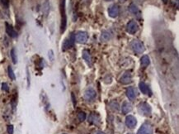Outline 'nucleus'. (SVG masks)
Returning <instances> with one entry per match:
<instances>
[{
	"instance_id": "b1692460",
	"label": "nucleus",
	"mask_w": 179,
	"mask_h": 134,
	"mask_svg": "<svg viewBox=\"0 0 179 134\" xmlns=\"http://www.w3.org/2000/svg\"><path fill=\"white\" fill-rule=\"evenodd\" d=\"M0 5L4 8H8L9 6V0H0Z\"/></svg>"
},
{
	"instance_id": "cd10ccee",
	"label": "nucleus",
	"mask_w": 179,
	"mask_h": 134,
	"mask_svg": "<svg viewBox=\"0 0 179 134\" xmlns=\"http://www.w3.org/2000/svg\"><path fill=\"white\" fill-rule=\"evenodd\" d=\"M94 134H106V133L102 131H97V132H94Z\"/></svg>"
},
{
	"instance_id": "7c9ffc66",
	"label": "nucleus",
	"mask_w": 179,
	"mask_h": 134,
	"mask_svg": "<svg viewBox=\"0 0 179 134\" xmlns=\"http://www.w3.org/2000/svg\"><path fill=\"white\" fill-rule=\"evenodd\" d=\"M162 1H163L164 3H167V2H168V0H162Z\"/></svg>"
},
{
	"instance_id": "4468645a",
	"label": "nucleus",
	"mask_w": 179,
	"mask_h": 134,
	"mask_svg": "<svg viewBox=\"0 0 179 134\" xmlns=\"http://www.w3.org/2000/svg\"><path fill=\"white\" fill-rule=\"evenodd\" d=\"M112 38V32L111 31L108 30H105L102 32L101 37H100V41H108L109 40H111Z\"/></svg>"
},
{
	"instance_id": "9b49d317",
	"label": "nucleus",
	"mask_w": 179,
	"mask_h": 134,
	"mask_svg": "<svg viewBox=\"0 0 179 134\" xmlns=\"http://www.w3.org/2000/svg\"><path fill=\"white\" fill-rule=\"evenodd\" d=\"M137 124V120L132 115L127 116L126 119V125L129 128H134Z\"/></svg>"
},
{
	"instance_id": "6e6552de",
	"label": "nucleus",
	"mask_w": 179,
	"mask_h": 134,
	"mask_svg": "<svg viewBox=\"0 0 179 134\" xmlns=\"http://www.w3.org/2000/svg\"><path fill=\"white\" fill-rule=\"evenodd\" d=\"M96 96H97V93H96V91L93 90V88H88L84 92V100L88 101V102L94 100Z\"/></svg>"
},
{
	"instance_id": "0eeeda50",
	"label": "nucleus",
	"mask_w": 179,
	"mask_h": 134,
	"mask_svg": "<svg viewBox=\"0 0 179 134\" xmlns=\"http://www.w3.org/2000/svg\"><path fill=\"white\" fill-rule=\"evenodd\" d=\"M88 40V34L86 31H78L77 34L75 35V41L78 43H86Z\"/></svg>"
},
{
	"instance_id": "20e7f679",
	"label": "nucleus",
	"mask_w": 179,
	"mask_h": 134,
	"mask_svg": "<svg viewBox=\"0 0 179 134\" xmlns=\"http://www.w3.org/2000/svg\"><path fill=\"white\" fill-rule=\"evenodd\" d=\"M74 42H75V35L74 33H72L68 38H66L63 43V47L62 49L63 51H66L68 49H70L71 47H74Z\"/></svg>"
},
{
	"instance_id": "c85d7f7f",
	"label": "nucleus",
	"mask_w": 179,
	"mask_h": 134,
	"mask_svg": "<svg viewBox=\"0 0 179 134\" xmlns=\"http://www.w3.org/2000/svg\"><path fill=\"white\" fill-rule=\"evenodd\" d=\"M72 98H73V101H74V104L75 105V99H74V94H72Z\"/></svg>"
},
{
	"instance_id": "a878e982",
	"label": "nucleus",
	"mask_w": 179,
	"mask_h": 134,
	"mask_svg": "<svg viewBox=\"0 0 179 134\" xmlns=\"http://www.w3.org/2000/svg\"><path fill=\"white\" fill-rule=\"evenodd\" d=\"M13 126L12 125H8L7 127V131H8V134H13Z\"/></svg>"
},
{
	"instance_id": "39448f33",
	"label": "nucleus",
	"mask_w": 179,
	"mask_h": 134,
	"mask_svg": "<svg viewBox=\"0 0 179 134\" xmlns=\"http://www.w3.org/2000/svg\"><path fill=\"white\" fill-rule=\"evenodd\" d=\"M126 31L130 34H135L137 31H139V25L135 20H131L127 23L126 25Z\"/></svg>"
},
{
	"instance_id": "1a4fd4ad",
	"label": "nucleus",
	"mask_w": 179,
	"mask_h": 134,
	"mask_svg": "<svg viewBox=\"0 0 179 134\" xmlns=\"http://www.w3.org/2000/svg\"><path fill=\"white\" fill-rule=\"evenodd\" d=\"M120 82L123 84H128L132 82V74L131 72L127 70L123 74V75L121 76V78L120 79Z\"/></svg>"
},
{
	"instance_id": "f03ea898",
	"label": "nucleus",
	"mask_w": 179,
	"mask_h": 134,
	"mask_svg": "<svg viewBox=\"0 0 179 134\" xmlns=\"http://www.w3.org/2000/svg\"><path fill=\"white\" fill-rule=\"evenodd\" d=\"M138 112L141 115L145 116V117H149V116L151 115L152 109L149 103L143 102V103H140L138 105Z\"/></svg>"
},
{
	"instance_id": "412c9836",
	"label": "nucleus",
	"mask_w": 179,
	"mask_h": 134,
	"mask_svg": "<svg viewBox=\"0 0 179 134\" xmlns=\"http://www.w3.org/2000/svg\"><path fill=\"white\" fill-rule=\"evenodd\" d=\"M110 107H111V109L113 110V111H118L119 109H120V105H119V103L117 102H116V101H112L110 103Z\"/></svg>"
},
{
	"instance_id": "f8f14e48",
	"label": "nucleus",
	"mask_w": 179,
	"mask_h": 134,
	"mask_svg": "<svg viewBox=\"0 0 179 134\" xmlns=\"http://www.w3.org/2000/svg\"><path fill=\"white\" fill-rule=\"evenodd\" d=\"M126 94L129 100L133 101L137 96V90L134 87H129L126 91Z\"/></svg>"
},
{
	"instance_id": "6ab92c4d",
	"label": "nucleus",
	"mask_w": 179,
	"mask_h": 134,
	"mask_svg": "<svg viewBox=\"0 0 179 134\" xmlns=\"http://www.w3.org/2000/svg\"><path fill=\"white\" fill-rule=\"evenodd\" d=\"M83 58L88 66H92V57H91V55L88 51H83Z\"/></svg>"
},
{
	"instance_id": "9d476101",
	"label": "nucleus",
	"mask_w": 179,
	"mask_h": 134,
	"mask_svg": "<svg viewBox=\"0 0 179 134\" xmlns=\"http://www.w3.org/2000/svg\"><path fill=\"white\" fill-rule=\"evenodd\" d=\"M119 13H120V8H119V6L117 5V4L111 5V6L108 8V14H109V16H110L111 18H117Z\"/></svg>"
},
{
	"instance_id": "393cba45",
	"label": "nucleus",
	"mask_w": 179,
	"mask_h": 134,
	"mask_svg": "<svg viewBox=\"0 0 179 134\" xmlns=\"http://www.w3.org/2000/svg\"><path fill=\"white\" fill-rule=\"evenodd\" d=\"M78 119L81 122L84 121V120L86 119V113L84 112H80L78 114Z\"/></svg>"
},
{
	"instance_id": "5701e85b",
	"label": "nucleus",
	"mask_w": 179,
	"mask_h": 134,
	"mask_svg": "<svg viewBox=\"0 0 179 134\" xmlns=\"http://www.w3.org/2000/svg\"><path fill=\"white\" fill-rule=\"evenodd\" d=\"M8 76H9V78L11 79L12 80H15V79H16L15 74H14V72H13V70H12V69L11 66H8Z\"/></svg>"
},
{
	"instance_id": "dca6fc26",
	"label": "nucleus",
	"mask_w": 179,
	"mask_h": 134,
	"mask_svg": "<svg viewBox=\"0 0 179 134\" xmlns=\"http://www.w3.org/2000/svg\"><path fill=\"white\" fill-rule=\"evenodd\" d=\"M132 110V104L129 102H124L123 104H122V107H121V111H122V113L123 114H127L129 113L130 112H131Z\"/></svg>"
},
{
	"instance_id": "f3484780",
	"label": "nucleus",
	"mask_w": 179,
	"mask_h": 134,
	"mask_svg": "<svg viewBox=\"0 0 179 134\" xmlns=\"http://www.w3.org/2000/svg\"><path fill=\"white\" fill-rule=\"evenodd\" d=\"M139 90H140V91L142 92L143 94H149V95H151V91H150V90H149V86L147 85V84H145V83H144V82H140L139 84Z\"/></svg>"
},
{
	"instance_id": "423d86ee",
	"label": "nucleus",
	"mask_w": 179,
	"mask_h": 134,
	"mask_svg": "<svg viewBox=\"0 0 179 134\" xmlns=\"http://www.w3.org/2000/svg\"><path fill=\"white\" fill-rule=\"evenodd\" d=\"M137 134H153V128L149 123H143L137 132Z\"/></svg>"
},
{
	"instance_id": "f257e3e1",
	"label": "nucleus",
	"mask_w": 179,
	"mask_h": 134,
	"mask_svg": "<svg viewBox=\"0 0 179 134\" xmlns=\"http://www.w3.org/2000/svg\"><path fill=\"white\" fill-rule=\"evenodd\" d=\"M60 13H61V32L63 33L66 29L67 25V18H66V12H65V0H61L60 3Z\"/></svg>"
},
{
	"instance_id": "7ed1b4c3",
	"label": "nucleus",
	"mask_w": 179,
	"mask_h": 134,
	"mask_svg": "<svg viewBox=\"0 0 179 134\" xmlns=\"http://www.w3.org/2000/svg\"><path fill=\"white\" fill-rule=\"evenodd\" d=\"M130 47L134 51V52L137 54H142L145 50L143 42H141L139 40H133L130 43Z\"/></svg>"
},
{
	"instance_id": "ddd939ff",
	"label": "nucleus",
	"mask_w": 179,
	"mask_h": 134,
	"mask_svg": "<svg viewBox=\"0 0 179 134\" xmlns=\"http://www.w3.org/2000/svg\"><path fill=\"white\" fill-rule=\"evenodd\" d=\"M88 123L95 125L99 124V123H100V117L98 116V114H97L95 113H91V114L88 116Z\"/></svg>"
},
{
	"instance_id": "aec40b11",
	"label": "nucleus",
	"mask_w": 179,
	"mask_h": 134,
	"mask_svg": "<svg viewBox=\"0 0 179 134\" xmlns=\"http://www.w3.org/2000/svg\"><path fill=\"white\" fill-rule=\"evenodd\" d=\"M140 64H141V66L145 68V67H147V66L150 64V59H149V57L148 56H143L141 57V59H140Z\"/></svg>"
},
{
	"instance_id": "2eb2a0df",
	"label": "nucleus",
	"mask_w": 179,
	"mask_h": 134,
	"mask_svg": "<svg viewBox=\"0 0 179 134\" xmlns=\"http://www.w3.org/2000/svg\"><path fill=\"white\" fill-rule=\"evenodd\" d=\"M6 32H7V34L12 38H17V37H18V32L14 30L13 27L10 25V24H8V23H7V22H6Z\"/></svg>"
},
{
	"instance_id": "c756f323",
	"label": "nucleus",
	"mask_w": 179,
	"mask_h": 134,
	"mask_svg": "<svg viewBox=\"0 0 179 134\" xmlns=\"http://www.w3.org/2000/svg\"><path fill=\"white\" fill-rule=\"evenodd\" d=\"M118 1H119V2H120V3H125L126 0H118Z\"/></svg>"
},
{
	"instance_id": "a211bd4d",
	"label": "nucleus",
	"mask_w": 179,
	"mask_h": 134,
	"mask_svg": "<svg viewBox=\"0 0 179 134\" xmlns=\"http://www.w3.org/2000/svg\"><path fill=\"white\" fill-rule=\"evenodd\" d=\"M129 11H130V13H132V14L136 15L138 18H140V11H139V8H138L134 4V3L130 4V6H129Z\"/></svg>"
},
{
	"instance_id": "2f4dec72",
	"label": "nucleus",
	"mask_w": 179,
	"mask_h": 134,
	"mask_svg": "<svg viewBox=\"0 0 179 134\" xmlns=\"http://www.w3.org/2000/svg\"><path fill=\"white\" fill-rule=\"evenodd\" d=\"M105 1H107V2H110V1H112V0H105Z\"/></svg>"
},
{
	"instance_id": "bb28decb",
	"label": "nucleus",
	"mask_w": 179,
	"mask_h": 134,
	"mask_svg": "<svg viewBox=\"0 0 179 134\" xmlns=\"http://www.w3.org/2000/svg\"><path fill=\"white\" fill-rule=\"evenodd\" d=\"M2 86H3V87H2V89H3L4 91H7V92H8V91L9 90L8 85V84H6V83H3V84H2Z\"/></svg>"
},
{
	"instance_id": "4be33fe9",
	"label": "nucleus",
	"mask_w": 179,
	"mask_h": 134,
	"mask_svg": "<svg viewBox=\"0 0 179 134\" xmlns=\"http://www.w3.org/2000/svg\"><path fill=\"white\" fill-rule=\"evenodd\" d=\"M11 57H12V62L16 64V63L18 62V57H17V54H16V50L13 48L11 51Z\"/></svg>"
}]
</instances>
